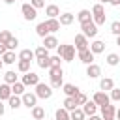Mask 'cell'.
Returning <instances> with one entry per match:
<instances>
[{"label": "cell", "mask_w": 120, "mask_h": 120, "mask_svg": "<svg viewBox=\"0 0 120 120\" xmlns=\"http://www.w3.org/2000/svg\"><path fill=\"white\" fill-rule=\"evenodd\" d=\"M4 82H6V84H15V82H19V75L9 69V71L4 73Z\"/></svg>", "instance_id": "24"}, {"label": "cell", "mask_w": 120, "mask_h": 120, "mask_svg": "<svg viewBox=\"0 0 120 120\" xmlns=\"http://www.w3.org/2000/svg\"><path fill=\"white\" fill-rule=\"evenodd\" d=\"M114 88V81L111 79V77H103L101 81H99V90L101 92H111Z\"/></svg>", "instance_id": "17"}, {"label": "cell", "mask_w": 120, "mask_h": 120, "mask_svg": "<svg viewBox=\"0 0 120 120\" xmlns=\"http://www.w3.org/2000/svg\"><path fill=\"white\" fill-rule=\"evenodd\" d=\"M8 103H9V107H11L13 111H17L19 107H22V98H21V96H15V94H11V98L8 99Z\"/></svg>", "instance_id": "25"}, {"label": "cell", "mask_w": 120, "mask_h": 120, "mask_svg": "<svg viewBox=\"0 0 120 120\" xmlns=\"http://www.w3.org/2000/svg\"><path fill=\"white\" fill-rule=\"evenodd\" d=\"M17 45H19V39H17V38H11V39L8 41V45H6V47H8V51H15V49H17Z\"/></svg>", "instance_id": "43"}, {"label": "cell", "mask_w": 120, "mask_h": 120, "mask_svg": "<svg viewBox=\"0 0 120 120\" xmlns=\"http://www.w3.org/2000/svg\"><path fill=\"white\" fill-rule=\"evenodd\" d=\"M11 92L15 94V96H22L24 92H26V86L19 81V82H15V84H11Z\"/></svg>", "instance_id": "32"}, {"label": "cell", "mask_w": 120, "mask_h": 120, "mask_svg": "<svg viewBox=\"0 0 120 120\" xmlns=\"http://www.w3.org/2000/svg\"><path fill=\"white\" fill-rule=\"evenodd\" d=\"M105 62H107L109 66H118V64H120V56H118L116 52H109L107 58H105Z\"/></svg>", "instance_id": "33"}, {"label": "cell", "mask_w": 120, "mask_h": 120, "mask_svg": "<svg viewBox=\"0 0 120 120\" xmlns=\"http://www.w3.org/2000/svg\"><path fill=\"white\" fill-rule=\"evenodd\" d=\"M45 22H47V26H49V32H51V34L60 30V21H58V19H45Z\"/></svg>", "instance_id": "28"}, {"label": "cell", "mask_w": 120, "mask_h": 120, "mask_svg": "<svg viewBox=\"0 0 120 120\" xmlns=\"http://www.w3.org/2000/svg\"><path fill=\"white\" fill-rule=\"evenodd\" d=\"M54 120H71V116H69V111H66L64 107L56 109V112H54Z\"/></svg>", "instance_id": "27"}, {"label": "cell", "mask_w": 120, "mask_h": 120, "mask_svg": "<svg viewBox=\"0 0 120 120\" xmlns=\"http://www.w3.org/2000/svg\"><path fill=\"white\" fill-rule=\"evenodd\" d=\"M75 45H66L64 43V52H62V60L64 62H73L75 60Z\"/></svg>", "instance_id": "12"}, {"label": "cell", "mask_w": 120, "mask_h": 120, "mask_svg": "<svg viewBox=\"0 0 120 120\" xmlns=\"http://www.w3.org/2000/svg\"><path fill=\"white\" fill-rule=\"evenodd\" d=\"M36 34L43 39V38H47L51 32H49V26H47V22L45 21H41V22H38V26H36Z\"/></svg>", "instance_id": "21"}, {"label": "cell", "mask_w": 120, "mask_h": 120, "mask_svg": "<svg viewBox=\"0 0 120 120\" xmlns=\"http://www.w3.org/2000/svg\"><path fill=\"white\" fill-rule=\"evenodd\" d=\"M17 71L28 73L30 71V60H17Z\"/></svg>", "instance_id": "31"}, {"label": "cell", "mask_w": 120, "mask_h": 120, "mask_svg": "<svg viewBox=\"0 0 120 120\" xmlns=\"http://www.w3.org/2000/svg\"><path fill=\"white\" fill-rule=\"evenodd\" d=\"M109 4H111V6H116V8H120V0H111Z\"/></svg>", "instance_id": "47"}, {"label": "cell", "mask_w": 120, "mask_h": 120, "mask_svg": "<svg viewBox=\"0 0 120 120\" xmlns=\"http://www.w3.org/2000/svg\"><path fill=\"white\" fill-rule=\"evenodd\" d=\"M81 109L84 111V114H86V116H94V114L98 112V105H96L92 99H88V101H86V103H84Z\"/></svg>", "instance_id": "18"}, {"label": "cell", "mask_w": 120, "mask_h": 120, "mask_svg": "<svg viewBox=\"0 0 120 120\" xmlns=\"http://www.w3.org/2000/svg\"><path fill=\"white\" fill-rule=\"evenodd\" d=\"M75 17H77V21L82 24V22H88V21H92V11H90V9H81V11H79Z\"/></svg>", "instance_id": "23"}, {"label": "cell", "mask_w": 120, "mask_h": 120, "mask_svg": "<svg viewBox=\"0 0 120 120\" xmlns=\"http://www.w3.org/2000/svg\"><path fill=\"white\" fill-rule=\"evenodd\" d=\"M69 116H71V120H84V118H86V114H84V111H82L81 107H77L75 111H71Z\"/></svg>", "instance_id": "35"}, {"label": "cell", "mask_w": 120, "mask_h": 120, "mask_svg": "<svg viewBox=\"0 0 120 120\" xmlns=\"http://www.w3.org/2000/svg\"><path fill=\"white\" fill-rule=\"evenodd\" d=\"M77 56H79V60H81L84 66L94 64V58H96V54H94L90 49H86V51H79V52H77Z\"/></svg>", "instance_id": "10"}, {"label": "cell", "mask_w": 120, "mask_h": 120, "mask_svg": "<svg viewBox=\"0 0 120 120\" xmlns=\"http://www.w3.org/2000/svg\"><path fill=\"white\" fill-rule=\"evenodd\" d=\"M36 90V96L39 98V99H49V98H52V88H51V84H45V82H39L38 86H34Z\"/></svg>", "instance_id": "3"}, {"label": "cell", "mask_w": 120, "mask_h": 120, "mask_svg": "<svg viewBox=\"0 0 120 120\" xmlns=\"http://www.w3.org/2000/svg\"><path fill=\"white\" fill-rule=\"evenodd\" d=\"M116 45H120V36H116Z\"/></svg>", "instance_id": "53"}, {"label": "cell", "mask_w": 120, "mask_h": 120, "mask_svg": "<svg viewBox=\"0 0 120 120\" xmlns=\"http://www.w3.org/2000/svg\"><path fill=\"white\" fill-rule=\"evenodd\" d=\"M45 15H47V19H58L60 17V8L56 4H49V6H45Z\"/></svg>", "instance_id": "13"}, {"label": "cell", "mask_w": 120, "mask_h": 120, "mask_svg": "<svg viewBox=\"0 0 120 120\" xmlns=\"http://www.w3.org/2000/svg\"><path fill=\"white\" fill-rule=\"evenodd\" d=\"M64 109L69 111V112L75 111V109H77V101H75V98H66V99H64Z\"/></svg>", "instance_id": "34"}, {"label": "cell", "mask_w": 120, "mask_h": 120, "mask_svg": "<svg viewBox=\"0 0 120 120\" xmlns=\"http://www.w3.org/2000/svg\"><path fill=\"white\" fill-rule=\"evenodd\" d=\"M6 52H8V47H6L4 43H0V56H4Z\"/></svg>", "instance_id": "45"}, {"label": "cell", "mask_w": 120, "mask_h": 120, "mask_svg": "<svg viewBox=\"0 0 120 120\" xmlns=\"http://www.w3.org/2000/svg\"><path fill=\"white\" fill-rule=\"evenodd\" d=\"M49 77H51V88L52 90H58V88L64 86V81H62L64 69L62 68H51L49 69Z\"/></svg>", "instance_id": "1"}, {"label": "cell", "mask_w": 120, "mask_h": 120, "mask_svg": "<svg viewBox=\"0 0 120 120\" xmlns=\"http://www.w3.org/2000/svg\"><path fill=\"white\" fill-rule=\"evenodd\" d=\"M101 118L103 120H114L116 118V107L114 105H105V107H101Z\"/></svg>", "instance_id": "11"}, {"label": "cell", "mask_w": 120, "mask_h": 120, "mask_svg": "<svg viewBox=\"0 0 120 120\" xmlns=\"http://www.w3.org/2000/svg\"><path fill=\"white\" fill-rule=\"evenodd\" d=\"M11 38H13V36H11V32H9V30H0V43L8 45V41H9Z\"/></svg>", "instance_id": "38"}, {"label": "cell", "mask_w": 120, "mask_h": 120, "mask_svg": "<svg viewBox=\"0 0 120 120\" xmlns=\"http://www.w3.org/2000/svg\"><path fill=\"white\" fill-rule=\"evenodd\" d=\"M21 98H22V105L28 107V109H34V107L38 105V99H39V98L36 96V92H28V90H26Z\"/></svg>", "instance_id": "8"}, {"label": "cell", "mask_w": 120, "mask_h": 120, "mask_svg": "<svg viewBox=\"0 0 120 120\" xmlns=\"http://www.w3.org/2000/svg\"><path fill=\"white\" fill-rule=\"evenodd\" d=\"M86 75H88L90 79H99L101 68H99L98 64H90V66H86Z\"/></svg>", "instance_id": "16"}, {"label": "cell", "mask_w": 120, "mask_h": 120, "mask_svg": "<svg viewBox=\"0 0 120 120\" xmlns=\"http://www.w3.org/2000/svg\"><path fill=\"white\" fill-rule=\"evenodd\" d=\"M75 101H77V107H79V105L82 107V105H84V103L88 101V98H86V94H82V92H79V94L75 96Z\"/></svg>", "instance_id": "39"}, {"label": "cell", "mask_w": 120, "mask_h": 120, "mask_svg": "<svg viewBox=\"0 0 120 120\" xmlns=\"http://www.w3.org/2000/svg\"><path fill=\"white\" fill-rule=\"evenodd\" d=\"M109 96H111V101H120V88H116V86H114V88L111 90V94H109Z\"/></svg>", "instance_id": "42"}, {"label": "cell", "mask_w": 120, "mask_h": 120, "mask_svg": "<svg viewBox=\"0 0 120 120\" xmlns=\"http://www.w3.org/2000/svg\"><path fill=\"white\" fill-rule=\"evenodd\" d=\"M58 21H60V26H69V24L75 21V15L69 13V11H66V13H60Z\"/></svg>", "instance_id": "19"}, {"label": "cell", "mask_w": 120, "mask_h": 120, "mask_svg": "<svg viewBox=\"0 0 120 120\" xmlns=\"http://www.w3.org/2000/svg\"><path fill=\"white\" fill-rule=\"evenodd\" d=\"M116 120H120V109H116Z\"/></svg>", "instance_id": "49"}, {"label": "cell", "mask_w": 120, "mask_h": 120, "mask_svg": "<svg viewBox=\"0 0 120 120\" xmlns=\"http://www.w3.org/2000/svg\"><path fill=\"white\" fill-rule=\"evenodd\" d=\"M62 92L66 94V98H75L81 90H79V86H75V84H69V82H64V86H62Z\"/></svg>", "instance_id": "14"}, {"label": "cell", "mask_w": 120, "mask_h": 120, "mask_svg": "<svg viewBox=\"0 0 120 120\" xmlns=\"http://www.w3.org/2000/svg\"><path fill=\"white\" fill-rule=\"evenodd\" d=\"M111 0H99V4H109Z\"/></svg>", "instance_id": "50"}, {"label": "cell", "mask_w": 120, "mask_h": 120, "mask_svg": "<svg viewBox=\"0 0 120 120\" xmlns=\"http://www.w3.org/2000/svg\"><path fill=\"white\" fill-rule=\"evenodd\" d=\"M73 45H75L77 52H79V51H86V49H90V41H88V38H86L82 32L75 36V43H73Z\"/></svg>", "instance_id": "9"}, {"label": "cell", "mask_w": 120, "mask_h": 120, "mask_svg": "<svg viewBox=\"0 0 120 120\" xmlns=\"http://www.w3.org/2000/svg\"><path fill=\"white\" fill-rule=\"evenodd\" d=\"M2 68H4V60L0 58V71H2Z\"/></svg>", "instance_id": "51"}, {"label": "cell", "mask_w": 120, "mask_h": 120, "mask_svg": "<svg viewBox=\"0 0 120 120\" xmlns=\"http://www.w3.org/2000/svg\"><path fill=\"white\" fill-rule=\"evenodd\" d=\"M111 34L112 36H120V21H112L111 22Z\"/></svg>", "instance_id": "40"}, {"label": "cell", "mask_w": 120, "mask_h": 120, "mask_svg": "<svg viewBox=\"0 0 120 120\" xmlns=\"http://www.w3.org/2000/svg\"><path fill=\"white\" fill-rule=\"evenodd\" d=\"M36 60H38V66L41 69H51V56H47V58H36Z\"/></svg>", "instance_id": "37"}, {"label": "cell", "mask_w": 120, "mask_h": 120, "mask_svg": "<svg viewBox=\"0 0 120 120\" xmlns=\"http://www.w3.org/2000/svg\"><path fill=\"white\" fill-rule=\"evenodd\" d=\"M21 13H22L24 21H36V17H38V9H36L30 2H26V4L21 6Z\"/></svg>", "instance_id": "4"}, {"label": "cell", "mask_w": 120, "mask_h": 120, "mask_svg": "<svg viewBox=\"0 0 120 120\" xmlns=\"http://www.w3.org/2000/svg\"><path fill=\"white\" fill-rule=\"evenodd\" d=\"M92 101L101 109V107H105V105H109L111 103V96L107 94V92H101V90H98L94 96H92Z\"/></svg>", "instance_id": "5"}, {"label": "cell", "mask_w": 120, "mask_h": 120, "mask_svg": "<svg viewBox=\"0 0 120 120\" xmlns=\"http://www.w3.org/2000/svg\"><path fill=\"white\" fill-rule=\"evenodd\" d=\"M81 30H82V34L90 39V38H96L98 36V26H96V22L94 21H88V22H82L81 24Z\"/></svg>", "instance_id": "6"}, {"label": "cell", "mask_w": 120, "mask_h": 120, "mask_svg": "<svg viewBox=\"0 0 120 120\" xmlns=\"http://www.w3.org/2000/svg\"><path fill=\"white\" fill-rule=\"evenodd\" d=\"M32 58H36V54H34L32 49H22V51L19 52V60H30V62H32Z\"/></svg>", "instance_id": "30"}, {"label": "cell", "mask_w": 120, "mask_h": 120, "mask_svg": "<svg viewBox=\"0 0 120 120\" xmlns=\"http://www.w3.org/2000/svg\"><path fill=\"white\" fill-rule=\"evenodd\" d=\"M34 54H36V58H47L49 56V49H45L43 45H39V47L34 49Z\"/></svg>", "instance_id": "36"}, {"label": "cell", "mask_w": 120, "mask_h": 120, "mask_svg": "<svg viewBox=\"0 0 120 120\" xmlns=\"http://www.w3.org/2000/svg\"><path fill=\"white\" fill-rule=\"evenodd\" d=\"M30 4H32L36 9H39V8H45V0H30Z\"/></svg>", "instance_id": "44"}, {"label": "cell", "mask_w": 120, "mask_h": 120, "mask_svg": "<svg viewBox=\"0 0 120 120\" xmlns=\"http://www.w3.org/2000/svg\"><path fill=\"white\" fill-rule=\"evenodd\" d=\"M2 60H4V64H8V66H11V64H15V60H19L17 56H15V51H8L4 56H0Z\"/></svg>", "instance_id": "29"}, {"label": "cell", "mask_w": 120, "mask_h": 120, "mask_svg": "<svg viewBox=\"0 0 120 120\" xmlns=\"http://www.w3.org/2000/svg\"><path fill=\"white\" fill-rule=\"evenodd\" d=\"M4 112H6V105H4V101L0 99V116H4Z\"/></svg>", "instance_id": "46"}, {"label": "cell", "mask_w": 120, "mask_h": 120, "mask_svg": "<svg viewBox=\"0 0 120 120\" xmlns=\"http://www.w3.org/2000/svg\"><path fill=\"white\" fill-rule=\"evenodd\" d=\"M118 56H120V52H118Z\"/></svg>", "instance_id": "54"}, {"label": "cell", "mask_w": 120, "mask_h": 120, "mask_svg": "<svg viewBox=\"0 0 120 120\" xmlns=\"http://www.w3.org/2000/svg\"><path fill=\"white\" fill-rule=\"evenodd\" d=\"M11 84H6V82H2L0 84V99L2 101H8L9 98H11Z\"/></svg>", "instance_id": "20"}, {"label": "cell", "mask_w": 120, "mask_h": 120, "mask_svg": "<svg viewBox=\"0 0 120 120\" xmlns=\"http://www.w3.org/2000/svg\"><path fill=\"white\" fill-rule=\"evenodd\" d=\"M90 51H92L94 54H101V52L105 51V41H101V39L92 41V43H90Z\"/></svg>", "instance_id": "22"}, {"label": "cell", "mask_w": 120, "mask_h": 120, "mask_svg": "<svg viewBox=\"0 0 120 120\" xmlns=\"http://www.w3.org/2000/svg\"><path fill=\"white\" fill-rule=\"evenodd\" d=\"M21 82H22L24 86H38L41 81H39V75H38V73H34V71H28V73H24V75H22Z\"/></svg>", "instance_id": "7"}, {"label": "cell", "mask_w": 120, "mask_h": 120, "mask_svg": "<svg viewBox=\"0 0 120 120\" xmlns=\"http://www.w3.org/2000/svg\"><path fill=\"white\" fill-rule=\"evenodd\" d=\"M6 4H15V0H4Z\"/></svg>", "instance_id": "52"}, {"label": "cell", "mask_w": 120, "mask_h": 120, "mask_svg": "<svg viewBox=\"0 0 120 120\" xmlns=\"http://www.w3.org/2000/svg\"><path fill=\"white\" fill-rule=\"evenodd\" d=\"M32 118L34 120H45V109L41 105H36L32 109Z\"/></svg>", "instance_id": "26"}, {"label": "cell", "mask_w": 120, "mask_h": 120, "mask_svg": "<svg viewBox=\"0 0 120 120\" xmlns=\"http://www.w3.org/2000/svg\"><path fill=\"white\" fill-rule=\"evenodd\" d=\"M41 45H43L45 49H49V51H51V49H56V47H58L60 43H58V39H56V36H52V34H49L47 38H43V43H41Z\"/></svg>", "instance_id": "15"}, {"label": "cell", "mask_w": 120, "mask_h": 120, "mask_svg": "<svg viewBox=\"0 0 120 120\" xmlns=\"http://www.w3.org/2000/svg\"><path fill=\"white\" fill-rule=\"evenodd\" d=\"M51 68H62V58L58 54L51 56Z\"/></svg>", "instance_id": "41"}, {"label": "cell", "mask_w": 120, "mask_h": 120, "mask_svg": "<svg viewBox=\"0 0 120 120\" xmlns=\"http://www.w3.org/2000/svg\"><path fill=\"white\" fill-rule=\"evenodd\" d=\"M88 120H103V118L98 116V114H94V116H88Z\"/></svg>", "instance_id": "48"}, {"label": "cell", "mask_w": 120, "mask_h": 120, "mask_svg": "<svg viewBox=\"0 0 120 120\" xmlns=\"http://www.w3.org/2000/svg\"><path fill=\"white\" fill-rule=\"evenodd\" d=\"M105 19H107V15H105V9H103V4H94V8H92V21L96 22V26H101V24H105Z\"/></svg>", "instance_id": "2"}, {"label": "cell", "mask_w": 120, "mask_h": 120, "mask_svg": "<svg viewBox=\"0 0 120 120\" xmlns=\"http://www.w3.org/2000/svg\"><path fill=\"white\" fill-rule=\"evenodd\" d=\"M45 120H47V118H45Z\"/></svg>", "instance_id": "55"}]
</instances>
